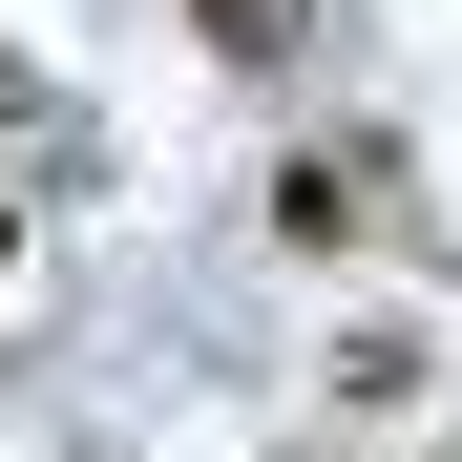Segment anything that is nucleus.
Listing matches in <instances>:
<instances>
[{"instance_id": "obj_1", "label": "nucleus", "mask_w": 462, "mask_h": 462, "mask_svg": "<svg viewBox=\"0 0 462 462\" xmlns=\"http://www.w3.org/2000/svg\"><path fill=\"white\" fill-rule=\"evenodd\" d=\"M189 22H210L231 63H273V42H294V0H189Z\"/></svg>"}]
</instances>
